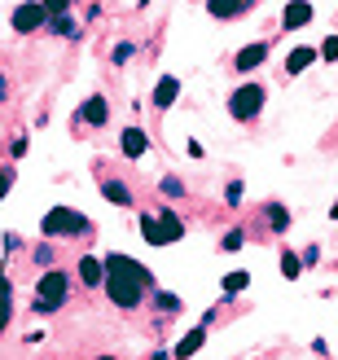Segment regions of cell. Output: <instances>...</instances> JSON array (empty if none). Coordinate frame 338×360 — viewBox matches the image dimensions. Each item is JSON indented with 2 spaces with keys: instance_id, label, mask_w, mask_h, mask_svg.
I'll return each mask as SVG.
<instances>
[{
  "instance_id": "obj_1",
  "label": "cell",
  "mask_w": 338,
  "mask_h": 360,
  "mask_svg": "<svg viewBox=\"0 0 338 360\" xmlns=\"http://www.w3.org/2000/svg\"><path fill=\"white\" fill-rule=\"evenodd\" d=\"M101 264H105V295H110L119 308H136L150 290V273L128 255H105Z\"/></svg>"
},
{
  "instance_id": "obj_2",
  "label": "cell",
  "mask_w": 338,
  "mask_h": 360,
  "mask_svg": "<svg viewBox=\"0 0 338 360\" xmlns=\"http://www.w3.org/2000/svg\"><path fill=\"white\" fill-rule=\"evenodd\" d=\"M141 238H145L150 246H167V242H181V238H185V224L176 220L171 211H163V215H145V220H141Z\"/></svg>"
},
{
  "instance_id": "obj_3",
  "label": "cell",
  "mask_w": 338,
  "mask_h": 360,
  "mask_svg": "<svg viewBox=\"0 0 338 360\" xmlns=\"http://www.w3.org/2000/svg\"><path fill=\"white\" fill-rule=\"evenodd\" d=\"M35 308L40 312H53V308H62L66 303V290H70V277L62 273V268H48V273L40 277V285H35Z\"/></svg>"
},
{
  "instance_id": "obj_4",
  "label": "cell",
  "mask_w": 338,
  "mask_h": 360,
  "mask_svg": "<svg viewBox=\"0 0 338 360\" xmlns=\"http://www.w3.org/2000/svg\"><path fill=\"white\" fill-rule=\"evenodd\" d=\"M40 229L48 233V238H62V233H88V220L79 211H70V207H53Z\"/></svg>"
},
{
  "instance_id": "obj_5",
  "label": "cell",
  "mask_w": 338,
  "mask_h": 360,
  "mask_svg": "<svg viewBox=\"0 0 338 360\" xmlns=\"http://www.w3.org/2000/svg\"><path fill=\"white\" fill-rule=\"evenodd\" d=\"M264 110V88L259 84H246V88H238L233 97H228V115L233 119H255Z\"/></svg>"
},
{
  "instance_id": "obj_6",
  "label": "cell",
  "mask_w": 338,
  "mask_h": 360,
  "mask_svg": "<svg viewBox=\"0 0 338 360\" xmlns=\"http://www.w3.org/2000/svg\"><path fill=\"white\" fill-rule=\"evenodd\" d=\"M44 22H48V9L44 5H18L13 9V31H22V35L35 31V27H44Z\"/></svg>"
},
{
  "instance_id": "obj_7",
  "label": "cell",
  "mask_w": 338,
  "mask_h": 360,
  "mask_svg": "<svg viewBox=\"0 0 338 360\" xmlns=\"http://www.w3.org/2000/svg\"><path fill=\"white\" fill-rule=\"evenodd\" d=\"M202 343H207V321H202V326H193V330L181 338V343H176V360H189V356L198 352Z\"/></svg>"
},
{
  "instance_id": "obj_8",
  "label": "cell",
  "mask_w": 338,
  "mask_h": 360,
  "mask_svg": "<svg viewBox=\"0 0 338 360\" xmlns=\"http://www.w3.org/2000/svg\"><path fill=\"white\" fill-rule=\"evenodd\" d=\"M79 119L93 123V128H97V123H105V119H110V105H105V97H88V101L79 105Z\"/></svg>"
},
{
  "instance_id": "obj_9",
  "label": "cell",
  "mask_w": 338,
  "mask_h": 360,
  "mask_svg": "<svg viewBox=\"0 0 338 360\" xmlns=\"http://www.w3.org/2000/svg\"><path fill=\"white\" fill-rule=\"evenodd\" d=\"M101 277H105V264H101L97 255H84V259H79V281H84V285H101Z\"/></svg>"
},
{
  "instance_id": "obj_10",
  "label": "cell",
  "mask_w": 338,
  "mask_h": 360,
  "mask_svg": "<svg viewBox=\"0 0 338 360\" xmlns=\"http://www.w3.org/2000/svg\"><path fill=\"white\" fill-rule=\"evenodd\" d=\"M145 150H150V136L141 132V128H128V132H123V154H128V158H141Z\"/></svg>"
},
{
  "instance_id": "obj_11",
  "label": "cell",
  "mask_w": 338,
  "mask_h": 360,
  "mask_svg": "<svg viewBox=\"0 0 338 360\" xmlns=\"http://www.w3.org/2000/svg\"><path fill=\"white\" fill-rule=\"evenodd\" d=\"M176 97H181V79H171V75L158 79V88H154V105H163V110H167Z\"/></svg>"
},
{
  "instance_id": "obj_12",
  "label": "cell",
  "mask_w": 338,
  "mask_h": 360,
  "mask_svg": "<svg viewBox=\"0 0 338 360\" xmlns=\"http://www.w3.org/2000/svg\"><path fill=\"white\" fill-rule=\"evenodd\" d=\"M304 22H312V5H304V0H290V5H286V27L294 31V27H304Z\"/></svg>"
},
{
  "instance_id": "obj_13",
  "label": "cell",
  "mask_w": 338,
  "mask_h": 360,
  "mask_svg": "<svg viewBox=\"0 0 338 360\" xmlns=\"http://www.w3.org/2000/svg\"><path fill=\"white\" fill-rule=\"evenodd\" d=\"M264 58H268V44H251V49H242V53H238V70H255Z\"/></svg>"
},
{
  "instance_id": "obj_14",
  "label": "cell",
  "mask_w": 338,
  "mask_h": 360,
  "mask_svg": "<svg viewBox=\"0 0 338 360\" xmlns=\"http://www.w3.org/2000/svg\"><path fill=\"white\" fill-rule=\"evenodd\" d=\"M251 0H207V9L216 13V18H233V13H242Z\"/></svg>"
},
{
  "instance_id": "obj_15",
  "label": "cell",
  "mask_w": 338,
  "mask_h": 360,
  "mask_svg": "<svg viewBox=\"0 0 338 360\" xmlns=\"http://www.w3.org/2000/svg\"><path fill=\"white\" fill-rule=\"evenodd\" d=\"M101 193L110 198V202H119V207H128V202H132V189L123 185V180H105V185H101Z\"/></svg>"
},
{
  "instance_id": "obj_16",
  "label": "cell",
  "mask_w": 338,
  "mask_h": 360,
  "mask_svg": "<svg viewBox=\"0 0 338 360\" xmlns=\"http://www.w3.org/2000/svg\"><path fill=\"white\" fill-rule=\"evenodd\" d=\"M312 58H316V53H312L308 44H304V49H294L290 58H286V70H290V75H299V70H308V66H312Z\"/></svg>"
},
{
  "instance_id": "obj_17",
  "label": "cell",
  "mask_w": 338,
  "mask_h": 360,
  "mask_svg": "<svg viewBox=\"0 0 338 360\" xmlns=\"http://www.w3.org/2000/svg\"><path fill=\"white\" fill-rule=\"evenodd\" d=\"M9 316H13V290H9V281L0 277V330L9 326Z\"/></svg>"
},
{
  "instance_id": "obj_18",
  "label": "cell",
  "mask_w": 338,
  "mask_h": 360,
  "mask_svg": "<svg viewBox=\"0 0 338 360\" xmlns=\"http://www.w3.org/2000/svg\"><path fill=\"white\" fill-rule=\"evenodd\" d=\"M268 224H273L277 233H286V229H290V211H286V207H277V202H273V207H268Z\"/></svg>"
},
{
  "instance_id": "obj_19",
  "label": "cell",
  "mask_w": 338,
  "mask_h": 360,
  "mask_svg": "<svg viewBox=\"0 0 338 360\" xmlns=\"http://www.w3.org/2000/svg\"><path fill=\"white\" fill-rule=\"evenodd\" d=\"M246 285H251V277H246V273H228V277H224V290H228V295H242Z\"/></svg>"
},
{
  "instance_id": "obj_20",
  "label": "cell",
  "mask_w": 338,
  "mask_h": 360,
  "mask_svg": "<svg viewBox=\"0 0 338 360\" xmlns=\"http://www.w3.org/2000/svg\"><path fill=\"white\" fill-rule=\"evenodd\" d=\"M158 189H163L167 198H181V193H185V185H181V180H176V176H167V180H163V185H158Z\"/></svg>"
},
{
  "instance_id": "obj_21",
  "label": "cell",
  "mask_w": 338,
  "mask_h": 360,
  "mask_svg": "<svg viewBox=\"0 0 338 360\" xmlns=\"http://www.w3.org/2000/svg\"><path fill=\"white\" fill-rule=\"evenodd\" d=\"M321 58H325V62H334V58H338V35H330V40H321Z\"/></svg>"
},
{
  "instance_id": "obj_22",
  "label": "cell",
  "mask_w": 338,
  "mask_h": 360,
  "mask_svg": "<svg viewBox=\"0 0 338 360\" xmlns=\"http://www.w3.org/2000/svg\"><path fill=\"white\" fill-rule=\"evenodd\" d=\"M242 242H246V233H242V229H233V233H224V250H238Z\"/></svg>"
},
{
  "instance_id": "obj_23",
  "label": "cell",
  "mask_w": 338,
  "mask_h": 360,
  "mask_svg": "<svg viewBox=\"0 0 338 360\" xmlns=\"http://www.w3.org/2000/svg\"><path fill=\"white\" fill-rule=\"evenodd\" d=\"M299 268H304V259H294V255L281 259V273H286V277H299Z\"/></svg>"
},
{
  "instance_id": "obj_24",
  "label": "cell",
  "mask_w": 338,
  "mask_h": 360,
  "mask_svg": "<svg viewBox=\"0 0 338 360\" xmlns=\"http://www.w3.org/2000/svg\"><path fill=\"white\" fill-rule=\"evenodd\" d=\"M53 27H58L62 35H75V27H70V18H62V13H58V18H53Z\"/></svg>"
},
{
  "instance_id": "obj_25",
  "label": "cell",
  "mask_w": 338,
  "mask_h": 360,
  "mask_svg": "<svg viewBox=\"0 0 338 360\" xmlns=\"http://www.w3.org/2000/svg\"><path fill=\"white\" fill-rule=\"evenodd\" d=\"M128 58H132V44H119V49H115V62L123 66V62H128Z\"/></svg>"
},
{
  "instance_id": "obj_26",
  "label": "cell",
  "mask_w": 338,
  "mask_h": 360,
  "mask_svg": "<svg viewBox=\"0 0 338 360\" xmlns=\"http://www.w3.org/2000/svg\"><path fill=\"white\" fill-rule=\"evenodd\" d=\"M224 198H228V207H238V202H242V185H228V193H224Z\"/></svg>"
},
{
  "instance_id": "obj_27",
  "label": "cell",
  "mask_w": 338,
  "mask_h": 360,
  "mask_svg": "<svg viewBox=\"0 0 338 360\" xmlns=\"http://www.w3.org/2000/svg\"><path fill=\"white\" fill-rule=\"evenodd\" d=\"M40 5H44L48 13H62V9H66V0H40Z\"/></svg>"
},
{
  "instance_id": "obj_28",
  "label": "cell",
  "mask_w": 338,
  "mask_h": 360,
  "mask_svg": "<svg viewBox=\"0 0 338 360\" xmlns=\"http://www.w3.org/2000/svg\"><path fill=\"white\" fill-rule=\"evenodd\" d=\"M5 193H9V172L0 167V198H5Z\"/></svg>"
},
{
  "instance_id": "obj_29",
  "label": "cell",
  "mask_w": 338,
  "mask_h": 360,
  "mask_svg": "<svg viewBox=\"0 0 338 360\" xmlns=\"http://www.w3.org/2000/svg\"><path fill=\"white\" fill-rule=\"evenodd\" d=\"M9 97V84H5V70H0V101Z\"/></svg>"
},
{
  "instance_id": "obj_30",
  "label": "cell",
  "mask_w": 338,
  "mask_h": 360,
  "mask_svg": "<svg viewBox=\"0 0 338 360\" xmlns=\"http://www.w3.org/2000/svg\"><path fill=\"white\" fill-rule=\"evenodd\" d=\"M330 215H334V220H338V202H334V207H330Z\"/></svg>"
},
{
  "instance_id": "obj_31",
  "label": "cell",
  "mask_w": 338,
  "mask_h": 360,
  "mask_svg": "<svg viewBox=\"0 0 338 360\" xmlns=\"http://www.w3.org/2000/svg\"><path fill=\"white\" fill-rule=\"evenodd\" d=\"M101 360H115V356H101Z\"/></svg>"
}]
</instances>
